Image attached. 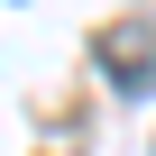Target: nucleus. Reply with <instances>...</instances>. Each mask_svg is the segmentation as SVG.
<instances>
[{"label":"nucleus","mask_w":156,"mask_h":156,"mask_svg":"<svg viewBox=\"0 0 156 156\" xmlns=\"http://www.w3.org/2000/svg\"><path fill=\"white\" fill-rule=\"evenodd\" d=\"M101 73L119 92H147L156 83V19H138V28H101Z\"/></svg>","instance_id":"nucleus-1"}]
</instances>
